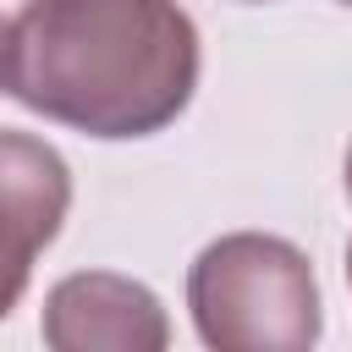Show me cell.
Listing matches in <instances>:
<instances>
[{"instance_id": "6da1fadb", "label": "cell", "mask_w": 352, "mask_h": 352, "mask_svg": "<svg viewBox=\"0 0 352 352\" xmlns=\"http://www.w3.org/2000/svg\"><path fill=\"white\" fill-rule=\"evenodd\" d=\"M198 28L176 0H28L6 22L0 94L121 143L165 132L198 94Z\"/></svg>"}, {"instance_id": "7a4b0ae2", "label": "cell", "mask_w": 352, "mask_h": 352, "mask_svg": "<svg viewBox=\"0 0 352 352\" xmlns=\"http://www.w3.org/2000/svg\"><path fill=\"white\" fill-rule=\"evenodd\" d=\"M192 330L214 352H308L324 330L308 253L270 231H226L187 270Z\"/></svg>"}, {"instance_id": "5b68a950", "label": "cell", "mask_w": 352, "mask_h": 352, "mask_svg": "<svg viewBox=\"0 0 352 352\" xmlns=\"http://www.w3.org/2000/svg\"><path fill=\"white\" fill-rule=\"evenodd\" d=\"M346 198H352V143H346Z\"/></svg>"}, {"instance_id": "8992f818", "label": "cell", "mask_w": 352, "mask_h": 352, "mask_svg": "<svg viewBox=\"0 0 352 352\" xmlns=\"http://www.w3.org/2000/svg\"><path fill=\"white\" fill-rule=\"evenodd\" d=\"M346 286H352V242H346Z\"/></svg>"}, {"instance_id": "277c9868", "label": "cell", "mask_w": 352, "mask_h": 352, "mask_svg": "<svg viewBox=\"0 0 352 352\" xmlns=\"http://www.w3.org/2000/svg\"><path fill=\"white\" fill-rule=\"evenodd\" d=\"M38 336L55 352H165L170 319L143 280L116 270H77L50 286Z\"/></svg>"}, {"instance_id": "3957f363", "label": "cell", "mask_w": 352, "mask_h": 352, "mask_svg": "<svg viewBox=\"0 0 352 352\" xmlns=\"http://www.w3.org/2000/svg\"><path fill=\"white\" fill-rule=\"evenodd\" d=\"M72 209V165L55 143L0 126V319L22 302L33 258L60 236Z\"/></svg>"}, {"instance_id": "52a82bcc", "label": "cell", "mask_w": 352, "mask_h": 352, "mask_svg": "<svg viewBox=\"0 0 352 352\" xmlns=\"http://www.w3.org/2000/svg\"><path fill=\"white\" fill-rule=\"evenodd\" d=\"M0 50H6V16H0Z\"/></svg>"}, {"instance_id": "ba28073f", "label": "cell", "mask_w": 352, "mask_h": 352, "mask_svg": "<svg viewBox=\"0 0 352 352\" xmlns=\"http://www.w3.org/2000/svg\"><path fill=\"white\" fill-rule=\"evenodd\" d=\"M248 6H264V0H248Z\"/></svg>"}, {"instance_id": "9c48e42d", "label": "cell", "mask_w": 352, "mask_h": 352, "mask_svg": "<svg viewBox=\"0 0 352 352\" xmlns=\"http://www.w3.org/2000/svg\"><path fill=\"white\" fill-rule=\"evenodd\" d=\"M341 6H352V0H341Z\"/></svg>"}]
</instances>
